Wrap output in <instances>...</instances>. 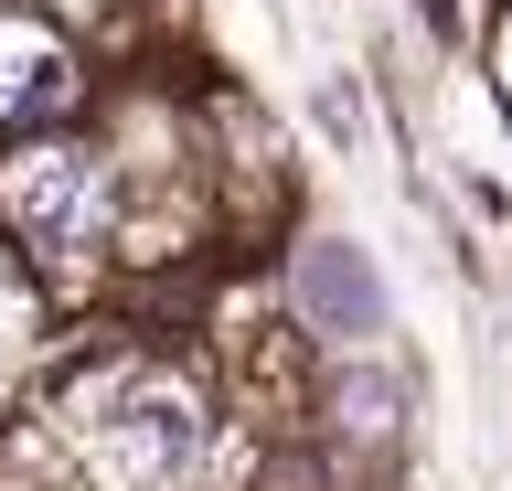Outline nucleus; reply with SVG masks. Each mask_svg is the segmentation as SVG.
I'll return each instance as SVG.
<instances>
[{
	"label": "nucleus",
	"mask_w": 512,
	"mask_h": 491,
	"mask_svg": "<svg viewBox=\"0 0 512 491\" xmlns=\"http://www.w3.org/2000/svg\"><path fill=\"white\" fill-rule=\"evenodd\" d=\"M75 427H86V459L107 491H182L203 470V406H192V385H171L150 363L96 374Z\"/></svg>",
	"instance_id": "1"
},
{
	"label": "nucleus",
	"mask_w": 512,
	"mask_h": 491,
	"mask_svg": "<svg viewBox=\"0 0 512 491\" xmlns=\"http://www.w3.org/2000/svg\"><path fill=\"white\" fill-rule=\"evenodd\" d=\"M11 225L43 246V257H96L107 246V171L86 161V150H43V161L11 171Z\"/></svg>",
	"instance_id": "2"
},
{
	"label": "nucleus",
	"mask_w": 512,
	"mask_h": 491,
	"mask_svg": "<svg viewBox=\"0 0 512 491\" xmlns=\"http://www.w3.org/2000/svg\"><path fill=\"white\" fill-rule=\"evenodd\" d=\"M299 299H310V321L320 331H384V289H374V267L352 257V246H310L299 257Z\"/></svg>",
	"instance_id": "3"
},
{
	"label": "nucleus",
	"mask_w": 512,
	"mask_h": 491,
	"mask_svg": "<svg viewBox=\"0 0 512 491\" xmlns=\"http://www.w3.org/2000/svg\"><path fill=\"white\" fill-rule=\"evenodd\" d=\"M54 97V43L43 33H0V118H22V107Z\"/></svg>",
	"instance_id": "4"
}]
</instances>
